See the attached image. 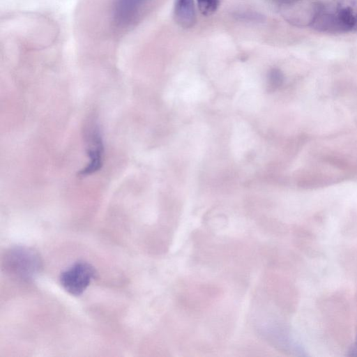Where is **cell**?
<instances>
[{"label": "cell", "instance_id": "cell-8", "mask_svg": "<svg viewBox=\"0 0 357 357\" xmlns=\"http://www.w3.org/2000/svg\"><path fill=\"white\" fill-rule=\"evenodd\" d=\"M197 1L200 13L205 16L213 15L220 5V0H197Z\"/></svg>", "mask_w": 357, "mask_h": 357}, {"label": "cell", "instance_id": "cell-6", "mask_svg": "<svg viewBox=\"0 0 357 357\" xmlns=\"http://www.w3.org/2000/svg\"><path fill=\"white\" fill-rule=\"evenodd\" d=\"M149 0H116L114 20L119 26H128L137 21L140 12Z\"/></svg>", "mask_w": 357, "mask_h": 357}, {"label": "cell", "instance_id": "cell-1", "mask_svg": "<svg viewBox=\"0 0 357 357\" xmlns=\"http://www.w3.org/2000/svg\"><path fill=\"white\" fill-rule=\"evenodd\" d=\"M326 33L357 31V0H320L310 26Z\"/></svg>", "mask_w": 357, "mask_h": 357}, {"label": "cell", "instance_id": "cell-3", "mask_svg": "<svg viewBox=\"0 0 357 357\" xmlns=\"http://www.w3.org/2000/svg\"><path fill=\"white\" fill-rule=\"evenodd\" d=\"M289 23L298 26H311L319 0H272Z\"/></svg>", "mask_w": 357, "mask_h": 357}, {"label": "cell", "instance_id": "cell-4", "mask_svg": "<svg viewBox=\"0 0 357 357\" xmlns=\"http://www.w3.org/2000/svg\"><path fill=\"white\" fill-rule=\"evenodd\" d=\"M96 275V269L91 264L77 261L61 273L60 282L69 294L79 296L85 291Z\"/></svg>", "mask_w": 357, "mask_h": 357}, {"label": "cell", "instance_id": "cell-2", "mask_svg": "<svg viewBox=\"0 0 357 357\" xmlns=\"http://www.w3.org/2000/svg\"><path fill=\"white\" fill-rule=\"evenodd\" d=\"M2 264L6 273L24 281L32 280L42 268L39 254L26 246L8 250L3 257Z\"/></svg>", "mask_w": 357, "mask_h": 357}, {"label": "cell", "instance_id": "cell-5", "mask_svg": "<svg viewBox=\"0 0 357 357\" xmlns=\"http://www.w3.org/2000/svg\"><path fill=\"white\" fill-rule=\"evenodd\" d=\"M89 162L79 175L86 176L100 170L103 163L104 145L98 127L93 124L86 134Z\"/></svg>", "mask_w": 357, "mask_h": 357}, {"label": "cell", "instance_id": "cell-10", "mask_svg": "<svg viewBox=\"0 0 357 357\" xmlns=\"http://www.w3.org/2000/svg\"><path fill=\"white\" fill-rule=\"evenodd\" d=\"M350 355L351 356H357V340L356 341L355 344L354 345L353 348L350 351Z\"/></svg>", "mask_w": 357, "mask_h": 357}, {"label": "cell", "instance_id": "cell-7", "mask_svg": "<svg viewBox=\"0 0 357 357\" xmlns=\"http://www.w3.org/2000/svg\"><path fill=\"white\" fill-rule=\"evenodd\" d=\"M174 18L176 24L184 29L192 27L197 21L194 0H176Z\"/></svg>", "mask_w": 357, "mask_h": 357}, {"label": "cell", "instance_id": "cell-9", "mask_svg": "<svg viewBox=\"0 0 357 357\" xmlns=\"http://www.w3.org/2000/svg\"><path fill=\"white\" fill-rule=\"evenodd\" d=\"M283 80L282 73L278 69H272L268 74L270 87L276 88L280 86Z\"/></svg>", "mask_w": 357, "mask_h": 357}]
</instances>
